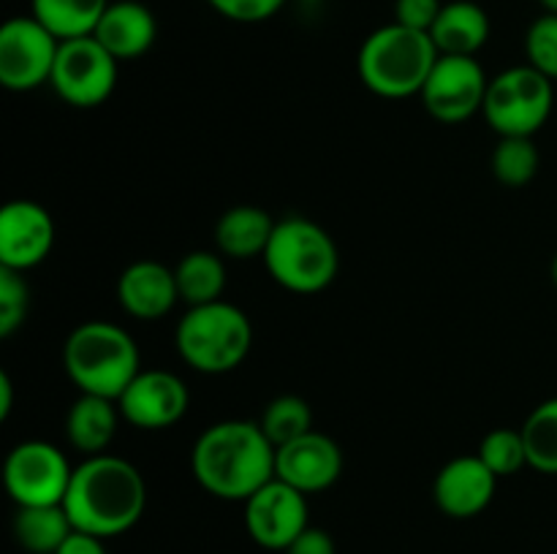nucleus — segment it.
Instances as JSON below:
<instances>
[{
	"label": "nucleus",
	"mask_w": 557,
	"mask_h": 554,
	"mask_svg": "<svg viewBox=\"0 0 557 554\" xmlns=\"http://www.w3.org/2000/svg\"><path fill=\"white\" fill-rule=\"evenodd\" d=\"M199 487L221 500H248L275 478V445L259 421H221L207 427L190 451Z\"/></svg>",
	"instance_id": "1"
},
{
	"label": "nucleus",
	"mask_w": 557,
	"mask_h": 554,
	"mask_svg": "<svg viewBox=\"0 0 557 554\" xmlns=\"http://www.w3.org/2000/svg\"><path fill=\"white\" fill-rule=\"evenodd\" d=\"M147 487L136 465L123 456H87L71 473L63 508L74 530L98 538L123 536L145 514Z\"/></svg>",
	"instance_id": "2"
},
{
	"label": "nucleus",
	"mask_w": 557,
	"mask_h": 554,
	"mask_svg": "<svg viewBox=\"0 0 557 554\" xmlns=\"http://www.w3.org/2000/svg\"><path fill=\"white\" fill-rule=\"evenodd\" d=\"M63 367L82 394L117 400L141 373L136 340L117 324L87 320L76 326L63 345Z\"/></svg>",
	"instance_id": "3"
},
{
	"label": "nucleus",
	"mask_w": 557,
	"mask_h": 554,
	"mask_svg": "<svg viewBox=\"0 0 557 554\" xmlns=\"http://www.w3.org/2000/svg\"><path fill=\"white\" fill-rule=\"evenodd\" d=\"M438 58L430 33L392 22L364 38L357 58L359 79L381 98H411L422 92Z\"/></svg>",
	"instance_id": "4"
},
{
	"label": "nucleus",
	"mask_w": 557,
	"mask_h": 554,
	"mask_svg": "<svg viewBox=\"0 0 557 554\" xmlns=\"http://www.w3.org/2000/svg\"><path fill=\"white\" fill-rule=\"evenodd\" d=\"M253 342L248 315L223 299L188 307L174 331V345L188 367L205 375H223L245 362Z\"/></svg>",
	"instance_id": "5"
},
{
	"label": "nucleus",
	"mask_w": 557,
	"mask_h": 554,
	"mask_svg": "<svg viewBox=\"0 0 557 554\" xmlns=\"http://www.w3.org/2000/svg\"><path fill=\"white\" fill-rule=\"evenodd\" d=\"M267 272L292 293H319L332 286L341 266L335 239L308 217H283L275 223L264 250Z\"/></svg>",
	"instance_id": "6"
},
{
	"label": "nucleus",
	"mask_w": 557,
	"mask_h": 554,
	"mask_svg": "<svg viewBox=\"0 0 557 554\" xmlns=\"http://www.w3.org/2000/svg\"><path fill=\"white\" fill-rule=\"evenodd\" d=\"M553 106V79L533 65H515L490 79L482 114L498 136H533L547 123Z\"/></svg>",
	"instance_id": "7"
},
{
	"label": "nucleus",
	"mask_w": 557,
	"mask_h": 554,
	"mask_svg": "<svg viewBox=\"0 0 557 554\" xmlns=\"http://www.w3.org/2000/svg\"><path fill=\"white\" fill-rule=\"evenodd\" d=\"M117 63L120 60L109 49H103L98 38H69V41H60L49 85L71 106H101L117 85Z\"/></svg>",
	"instance_id": "8"
},
{
	"label": "nucleus",
	"mask_w": 557,
	"mask_h": 554,
	"mask_svg": "<svg viewBox=\"0 0 557 554\" xmlns=\"http://www.w3.org/2000/svg\"><path fill=\"white\" fill-rule=\"evenodd\" d=\"M71 473L74 467L69 465L58 445L44 443V440H25L5 456L3 483L16 508L22 505H63Z\"/></svg>",
	"instance_id": "9"
},
{
	"label": "nucleus",
	"mask_w": 557,
	"mask_h": 554,
	"mask_svg": "<svg viewBox=\"0 0 557 554\" xmlns=\"http://www.w3.org/2000/svg\"><path fill=\"white\" fill-rule=\"evenodd\" d=\"M60 38L36 16H14L0 27V85L27 92L52 79Z\"/></svg>",
	"instance_id": "10"
},
{
	"label": "nucleus",
	"mask_w": 557,
	"mask_h": 554,
	"mask_svg": "<svg viewBox=\"0 0 557 554\" xmlns=\"http://www.w3.org/2000/svg\"><path fill=\"white\" fill-rule=\"evenodd\" d=\"M487 85L490 79L476 58L441 54L419 96L438 123L457 125L482 112Z\"/></svg>",
	"instance_id": "11"
},
{
	"label": "nucleus",
	"mask_w": 557,
	"mask_h": 554,
	"mask_svg": "<svg viewBox=\"0 0 557 554\" xmlns=\"http://www.w3.org/2000/svg\"><path fill=\"white\" fill-rule=\"evenodd\" d=\"M245 527L259 546L272 552H286L288 543L308 525V494L288 487L281 478L250 494L245 500Z\"/></svg>",
	"instance_id": "12"
},
{
	"label": "nucleus",
	"mask_w": 557,
	"mask_h": 554,
	"mask_svg": "<svg viewBox=\"0 0 557 554\" xmlns=\"http://www.w3.org/2000/svg\"><path fill=\"white\" fill-rule=\"evenodd\" d=\"M188 386L166 369H141L117 396L120 416L139 429H166L188 411Z\"/></svg>",
	"instance_id": "13"
},
{
	"label": "nucleus",
	"mask_w": 557,
	"mask_h": 554,
	"mask_svg": "<svg viewBox=\"0 0 557 554\" xmlns=\"http://www.w3.org/2000/svg\"><path fill=\"white\" fill-rule=\"evenodd\" d=\"M54 244V223L47 206L16 199L0 210V266L27 272L41 264Z\"/></svg>",
	"instance_id": "14"
},
{
	"label": "nucleus",
	"mask_w": 557,
	"mask_h": 554,
	"mask_svg": "<svg viewBox=\"0 0 557 554\" xmlns=\"http://www.w3.org/2000/svg\"><path fill=\"white\" fill-rule=\"evenodd\" d=\"M343 473V451L330 435L310 429L302 438L275 449V478L302 494L330 489Z\"/></svg>",
	"instance_id": "15"
},
{
	"label": "nucleus",
	"mask_w": 557,
	"mask_h": 554,
	"mask_svg": "<svg viewBox=\"0 0 557 554\" xmlns=\"http://www.w3.org/2000/svg\"><path fill=\"white\" fill-rule=\"evenodd\" d=\"M495 487L498 476L479 459V454H468L441 467L433 483V498L451 519H471L493 503Z\"/></svg>",
	"instance_id": "16"
},
{
	"label": "nucleus",
	"mask_w": 557,
	"mask_h": 554,
	"mask_svg": "<svg viewBox=\"0 0 557 554\" xmlns=\"http://www.w3.org/2000/svg\"><path fill=\"white\" fill-rule=\"evenodd\" d=\"M120 307L139 320L163 318L180 299L177 277L161 261H134L117 280Z\"/></svg>",
	"instance_id": "17"
},
{
	"label": "nucleus",
	"mask_w": 557,
	"mask_h": 554,
	"mask_svg": "<svg viewBox=\"0 0 557 554\" xmlns=\"http://www.w3.org/2000/svg\"><path fill=\"white\" fill-rule=\"evenodd\" d=\"M156 14L139 0H112L92 30V38H98L117 60L141 58L156 43Z\"/></svg>",
	"instance_id": "18"
},
{
	"label": "nucleus",
	"mask_w": 557,
	"mask_h": 554,
	"mask_svg": "<svg viewBox=\"0 0 557 554\" xmlns=\"http://www.w3.org/2000/svg\"><path fill=\"white\" fill-rule=\"evenodd\" d=\"M438 54H460V58H476L479 49L490 38V16L473 0H451L444 3L438 20L430 27Z\"/></svg>",
	"instance_id": "19"
},
{
	"label": "nucleus",
	"mask_w": 557,
	"mask_h": 554,
	"mask_svg": "<svg viewBox=\"0 0 557 554\" xmlns=\"http://www.w3.org/2000/svg\"><path fill=\"white\" fill-rule=\"evenodd\" d=\"M117 400L98 394H79L65 416V438L76 451L87 456L107 454L120 421Z\"/></svg>",
	"instance_id": "20"
},
{
	"label": "nucleus",
	"mask_w": 557,
	"mask_h": 554,
	"mask_svg": "<svg viewBox=\"0 0 557 554\" xmlns=\"http://www.w3.org/2000/svg\"><path fill=\"white\" fill-rule=\"evenodd\" d=\"M275 223L267 210L253 204H239L223 212L215 223V244L223 255L239 261H250L264 255L270 244Z\"/></svg>",
	"instance_id": "21"
},
{
	"label": "nucleus",
	"mask_w": 557,
	"mask_h": 554,
	"mask_svg": "<svg viewBox=\"0 0 557 554\" xmlns=\"http://www.w3.org/2000/svg\"><path fill=\"white\" fill-rule=\"evenodd\" d=\"M74 532L63 505H22L14 516V538L25 552L54 554Z\"/></svg>",
	"instance_id": "22"
},
{
	"label": "nucleus",
	"mask_w": 557,
	"mask_h": 554,
	"mask_svg": "<svg viewBox=\"0 0 557 554\" xmlns=\"http://www.w3.org/2000/svg\"><path fill=\"white\" fill-rule=\"evenodd\" d=\"M112 0H30V14L60 41L92 36Z\"/></svg>",
	"instance_id": "23"
},
{
	"label": "nucleus",
	"mask_w": 557,
	"mask_h": 554,
	"mask_svg": "<svg viewBox=\"0 0 557 554\" xmlns=\"http://www.w3.org/2000/svg\"><path fill=\"white\" fill-rule=\"evenodd\" d=\"M174 277H177L180 299L188 307L218 302L226 288V266H223L221 255L210 253V250H194V253L183 255L180 264L174 266Z\"/></svg>",
	"instance_id": "24"
},
{
	"label": "nucleus",
	"mask_w": 557,
	"mask_h": 554,
	"mask_svg": "<svg viewBox=\"0 0 557 554\" xmlns=\"http://www.w3.org/2000/svg\"><path fill=\"white\" fill-rule=\"evenodd\" d=\"M520 432L525 440L528 467L544 476H557V396L533 407Z\"/></svg>",
	"instance_id": "25"
},
{
	"label": "nucleus",
	"mask_w": 557,
	"mask_h": 554,
	"mask_svg": "<svg viewBox=\"0 0 557 554\" xmlns=\"http://www.w3.org/2000/svg\"><path fill=\"white\" fill-rule=\"evenodd\" d=\"M539 147L533 144V136H500L498 147L493 150V174L498 182L509 188H522L531 182L539 172Z\"/></svg>",
	"instance_id": "26"
},
{
	"label": "nucleus",
	"mask_w": 557,
	"mask_h": 554,
	"mask_svg": "<svg viewBox=\"0 0 557 554\" xmlns=\"http://www.w3.org/2000/svg\"><path fill=\"white\" fill-rule=\"evenodd\" d=\"M259 424L267 438H270V443L275 449H281V445L292 443V440L302 438V435H308L313 429V411H310V405L302 396L283 394L275 396L264 407Z\"/></svg>",
	"instance_id": "27"
},
{
	"label": "nucleus",
	"mask_w": 557,
	"mask_h": 554,
	"mask_svg": "<svg viewBox=\"0 0 557 554\" xmlns=\"http://www.w3.org/2000/svg\"><path fill=\"white\" fill-rule=\"evenodd\" d=\"M476 454L498 478L515 476V473H520L528 465L525 440H522L520 429H493V432L484 435Z\"/></svg>",
	"instance_id": "28"
},
{
	"label": "nucleus",
	"mask_w": 557,
	"mask_h": 554,
	"mask_svg": "<svg viewBox=\"0 0 557 554\" xmlns=\"http://www.w3.org/2000/svg\"><path fill=\"white\" fill-rule=\"evenodd\" d=\"M25 272H14L0 266V337H11L27 318V304H30V291H27Z\"/></svg>",
	"instance_id": "29"
},
{
	"label": "nucleus",
	"mask_w": 557,
	"mask_h": 554,
	"mask_svg": "<svg viewBox=\"0 0 557 554\" xmlns=\"http://www.w3.org/2000/svg\"><path fill=\"white\" fill-rule=\"evenodd\" d=\"M528 65L557 79V14H542L525 33Z\"/></svg>",
	"instance_id": "30"
},
{
	"label": "nucleus",
	"mask_w": 557,
	"mask_h": 554,
	"mask_svg": "<svg viewBox=\"0 0 557 554\" xmlns=\"http://www.w3.org/2000/svg\"><path fill=\"white\" fill-rule=\"evenodd\" d=\"M207 3L218 14L226 16V20L243 22V25H256V22H264L270 16H275L286 5V0H207Z\"/></svg>",
	"instance_id": "31"
},
{
	"label": "nucleus",
	"mask_w": 557,
	"mask_h": 554,
	"mask_svg": "<svg viewBox=\"0 0 557 554\" xmlns=\"http://www.w3.org/2000/svg\"><path fill=\"white\" fill-rule=\"evenodd\" d=\"M444 3L441 0H395V22L397 25L413 27V30L430 33V27L438 20Z\"/></svg>",
	"instance_id": "32"
},
{
	"label": "nucleus",
	"mask_w": 557,
	"mask_h": 554,
	"mask_svg": "<svg viewBox=\"0 0 557 554\" xmlns=\"http://www.w3.org/2000/svg\"><path fill=\"white\" fill-rule=\"evenodd\" d=\"M286 554H335V541L330 532L319 530V527H305L292 543H288Z\"/></svg>",
	"instance_id": "33"
},
{
	"label": "nucleus",
	"mask_w": 557,
	"mask_h": 554,
	"mask_svg": "<svg viewBox=\"0 0 557 554\" xmlns=\"http://www.w3.org/2000/svg\"><path fill=\"white\" fill-rule=\"evenodd\" d=\"M54 554H107V549H103V538L74 530Z\"/></svg>",
	"instance_id": "34"
},
{
	"label": "nucleus",
	"mask_w": 557,
	"mask_h": 554,
	"mask_svg": "<svg viewBox=\"0 0 557 554\" xmlns=\"http://www.w3.org/2000/svg\"><path fill=\"white\" fill-rule=\"evenodd\" d=\"M11 407H14V383H11L9 373H0V418H9Z\"/></svg>",
	"instance_id": "35"
},
{
	"label": "nucleus",
	"mask_w": 557,
	"mask_h": 554,
	"mask_svg": "<svg viewBox=\"0 0 557 554\" xmlns=\"http://www.w3.org/2000/svg\"><path fill=\"white\" fill-rule=\"evenodd\" d=\"M544 9V14H557V0H539Z\"/></svg>",
	"instance_id": "36"
},
{
	"label": "nucleus",
	"mask_w": 557,
	"mask_h": 554,
	"mask_svg": "<svg viewBox=\"0 0 557 554\" xmlns=\"http://www.w3.org/2000/svg\"><path fill=\"white\" fill-rule=\"evenodd\" d=\"M553 282L557 286V255H555V261H553Z\"/></svg>",
	"instance_id": "37"
}]
</instances>
